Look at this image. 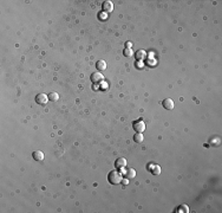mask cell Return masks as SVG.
<instances>
[{"instance_id": "obj_1", "label": "cell", "mask_w": 222, "mask_h": 213, "mask_svg": "<svg viewBox=\"0 0 222 213\" xmlns=\"http://www.w3.org/2000/svg\"><path fill=\"white\" fill-rule=\"evenodd\" d=\"M108 180L112 185H118L122 182V173L118 171H111L108 175Z\"/></svg>"}, {"instance_id": "obj_2", "label": "cell", "mask_w": 222, "mask_h": 213, "mask_svg": "<svg viewBox=\"0 0 222 213\" xmlns=\"http://www.w3.org/2000/svg\"><path fill=\"white\" fill-rule=\"evenodd\" d=\"M132 127H134L136 133H143L144 130H146V125H144V122L142 120L135 121L134 123H132Z\"/></svg>"}, {"instance_id": "obj_3", "label": "cell", "mask_w": 222, "mask_h": 213, "mask_svg": "<svg viewBox=\"0 0 222 213\" xmlns=\"http://www.w3.org/2000/svg\"><path fill=\"white\" fill-rule=\"evenodd\" d=\"M91 81L93 82V83H101V82H103V80H104V76L99 72V71H96V72H92L91 73Z\"/></svg>"}, {"instance_id": "obj_4", "label": "cell", "mask_w": 222, "mask_h": 213, "mask_svg": "<svg viewBox=\"0 0 222 213\" xmlns=\"http://www.w3.org/2000/svg\"><path fill=\"white\" fill-rule=\"evenodd\" d=\"M162 107H163L164 109H166V110H171V109H174V107H175L174 101H173L171 98H164V99H163V102H162Z\"/></svg>"}, {"instance_id": "obj_5", "label": "cell", "mask_w": 222, "mask_h": 213, "mask_svg": "<svg viewBox=\"0 0 222 213\" xmlns=\"http://www.w3.org/2000/svg\"><path fill=\"white\" fill-rule=\"evenodd\" d=\"M47 101H49V97H47V95H45V94H38V95L36 96V102H37L38 104H40V105L46 104Z\"/></svg>"}, {"instance_id": "obj_6", "label": "cell", "mask_w": 222, "mask_h": 213, "mask_svg": "<svg viewBox=\"0 0 222 213\" xmlns=\"http://www.w3.org/2000/svg\"><path fill=\"white\" fill-rule=\"evenodd\" d=\"M115 166L118 169H123V168L127 166V159L125 158H118L116 161H115Z\"/></svg>"}, {"instance_id": "obj_7", "label": "cell", "mask_w": 222, "mask_h": 213, "mask_svg": "<svg viewBox=\"0 0 222 213\" xmlns=\"http://www.w3.org/2000/svg\"><path fill=\"white\" fill-rule=\"evenodd\" d=\"M102 8L105 13H110V12H112V10H114V4L111 1H104L102 5Z\"/></svg>"}, {"instance_id": "obj_8", "label": "cell", "mask_w": 222, "mask_h": 213, "mask_svg": "<svg viewBox=\"0 0 222 213\" xmlns=\"http://www.w3.org/2000/svg\"><path fill=\"white\" fill-rule=\"evenodd\" d=\"M32 156H33V159H35L36 161H43L44 160V153L41 150H36V152H33L32 153Z\"/></svg>"}, {"instance_id": "obj_9", "label": "cell", "mask_w": 222, "mask_h": 213, "mask_svg": "<svg viewBox=\"0 0 222 213\" xmlns=\"http://www.w3.org/2000/svg\"><path fill=\"white\" fill-rule=\"evenodd\" d=\"M123 174L127 176V179H134L136 176V171L134 168H128L125 172H123Z\"/></svg>"}, {"instance_id": "obj_10", "label": "cell", "mask_w": 222, "mask_h": 213, "mask_svg": "<svg viewBox=\"0 0 222 213\" xmlns=\"http://www.w3.org/2000/svg\"><path fill=\"white\" fill-rule=\"evenodd\" d=\"M135 57L137 61H144L147 58V52L144 50H138L136 53H135Z\"/></svg>"}, {"instance_id": "obj_11", "label": "cell", "mask_w": 222, "mask_h": 213, "mask_svg": "<svg viewBox=\"0 0 222 213\" xmlns=\"http://www.w3.org/2000/svg\"><path fill=\"white\" fill-rule=\"evenodd\" d=\"M148 169H150V172H151L154 175H158V174L161 173V168H160V166H157V165H150V166H148Z\"/></svg>"}, {"instance_id": "obj_12", "label": "cell", "mask_w": 222, "mask_h": 213, "mask_svg": "<svg viewBox=\"0 0 222 213\" xmlns=\"http://www.w3.org/2000/svg\"><path fill=\"white\" fill-rule=\"evenodd\" d=\"M96 69H98V71L105 70V69H106V63H105V61H103V59L97 61V63H96Z\"/></svg>"}, {"instance_id": "obj_13", "label": "cell", "mask_w": 222, "mask_h": 213, "mask_svg": "<svg viewBox=\"0 0 222 213\" xmlns=\"http://www.w3.org/2000/svg\"><path fill=\"white\" fill-rule=\"evenodd\" d=\"M209 144H210V146H220V144H221V139H220L217 135H214V136L210 137Z\"/></svg>"}, {"instance_id": "obj_14", "label": "cell", "mask_w": 222, "mask_h": 213, "mask_svg": "<svg viewBox=\"0 0 222 213\" xmlns=\"http://www.w3.org/2000/svg\"><path fill=\"white\" fill-rule=\"evenodd\" d=\"M175 212L176 213H188V212H189V207H188L187 205H181L179 207H176Z\"/></svg>"}, {"instance_id": "obj_15", "label": "cell", "mask_w": 222, "mask_h": 213, "mask_svg": "<svg viewBox=\"0 0 222 213\" xmlns=\"http://www.w3.org/2000/svg\"><path fill=\"white\" fill-rule=\"evenodd\" d=\"M144 140V136L142 135V133H136V135H134V141L136 143H142Z\"/></svg>"}, {"instance_id": "obj_16", "label": "cell", "mask_w": 222, "mask_h": 213, "mask_svg": "<svg viewBox=\"0 0 222 213\" xmlns=\"http://www.w3.org/2000/svg\"><path fill=\"white\" fill-rule=\"evenodd\" d=\"M47 97H49L50 101H52V102H56V101L59 99V95H58L57 93H50V94L47 95Z\"/></svg>"}, {"instance_id": "obj_17", "label": "cell", "mask_w": 222, "mask_h": 213, "mask_svg": "<svg viewBox=\"0 0 222 213\" xmlns=\"http://www.w3.org/2000/svg\"><path fill=\"white\" fill-rule=\"evenodd\" d=\"M123 54L125 56V57H131V56H132V50H131V49L125 48V49L123 50Z\"/></svg>"}, {"instance_id": "obj_18", "label": "cell", "mask_w": 222, "mask_h": 213, "mask_svg": "<svg viewBox=\"0 0 222 213\" xmlns=\"http://www.w3.org/2000/svg\"><path fill=\"white\" fill-rule=\"evenodd\" d=\"M122 184H123V185H128V184H129V179H124V180H122Z\"/></svg>"}]
</instances>
